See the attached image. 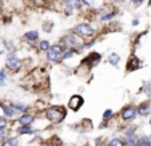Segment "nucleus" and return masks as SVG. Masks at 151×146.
<instances>
[{"label":"nucleus","instance_id":"nucleus-37","mask_svg":"<svg viewBox=\"0 0 151 146\" xmlns=\"http://www.w3.org/2000/svg\"><path fill=\"white\" fill-rule=\"evenodd\" d=\"M6 86V82H1V80H0V87H4Z\"/></svg>","mask_w":151,"mask_h":146},{"label":"nucleus","instance_id":"nucleus-8","mask_svg":"<svg viewBox=\"0 0 151 146\" xmlns=\"http://www.w3.org/2000/svg\"><path fill=\"white\" fill-rule=\"evenodd\" d=\"M83 105H84V98H83L80 94H74L68 99V103H67L68 109L72 110V111H75V113L79 111V110L83 107Z\"/></svg>","mask_w":151,"mask_h":146},{"label":"nucleus","instance_id":"nucleus-16","mask_svg":"<svg viewBox=\"0 0 151 146\" xmlns=\"http://www.w3.org/2000/svg\"><path fill=\"white\" fill-rule=\"evenodd\" d=\"M118 14H119V11H118V8H112V9H109L107 12H104L103 15H100L99 16V20L102 22V23H109V22H111V20H114L115 17L118 16Z\"/></svg>","mask_w":151,"mask_h":146},{"label":"nucleus","instance_id":"nucleus-20","mask_svg":"<svg viewBox=\"0 0 151 146\" xmlns=\"http://www.w3.org/2000/svg\"><path fill=\"white\" fill-rule=\"evenodd\" d=\"M51 46L52 44L50 43V40H47V39H43V40L37 42V50H39L40 52H47Z\"/></svg>","mask_w":151,"mask_h":146},{"label":"nucleus","instance_id":"nucleus-28","mask_svg":"<svg viewBox=\"0 0 151 146\" xmlns=\"http://www.w3.org/2000/svg\"><path fill=\"white\" fill-rule=\"evenodd\" d=\"M0 129H8V118H6L4 115L0 117Z\"/></svg>","mask_w":151,"mask_h":146},{"label":"nucleus","instance_id":"nucleus-5","mask_svg":"<svg viewBox=\"0 0 151 146\" xmlns=\"http://www.w3.org/2000/svg\"><path fill=\"white\" fill-rule=\"evenodd\" d=\"M23 67V60L16 55V52H8L6 55V69L11 72H19Z\"/></svg>","mask_w":151,"mask_h":146},{"label":"nucleus","instance_id":"nucleus-24","mask_svg":"<svg viewBox=\"0 0 151 146\" xmlns=\"http://www.w3.org/2000/svg\"><path fill=\"white\" fill-rule=\"evenodd\" d=\"M107 146H126L124 141L123 138H119V137H115V138H111L107 143Z\"/></svg>","mask_w":151,"mask_h":146},{"label":"nucleus","instance_id":"nucleus-35","mask_svg":"<svg viewBox=\"0 0 151 146\" xmlns=\"http://www.w3.org/2000/svg\"><path fill=\"white\" fill-rule=\"evenodd\" d=\"M82 3H83V6H86V7H90V6H91V3H90L88 0H82Z\"/></svg>","mask_w":151,"mask_h":146},{"label":"nucleus","instance_id":"nucleus-11","mask_svg":"<svg viewBox=\"0 0 151 146\" xmlns=\"http://www.w3.org/2000/svg\"><path fill=\"white\" fill-rule=\"evenodd\" d=\"M142 66H143V64H142V60H140L138 56L132 55V56L127 60V64H126V70H127L128 72H132V71H137V70H139Z\"/></svg>","mask_w":151,"mask_h":146},{"label":"nucleus","instance_id":"nucleus-3","mask_svg":"<svg viewBox=\"0 0 151 146\" xmlns=\"http://www.w3.org/2000/svg\"><path fill=\"white\" fill-rule=\"evenodd\" d=\"M74 34H76L79 38H82L83 40L86 39H92V38L96 36L98 31L92 24L87 23V22H82V23H78L74 28L71 30Z\"/></svg>","mask_w":151,"mask_h":146},{"label":"nucleus","instance_id":"nucleus-26","mask_svg":"<svg viewBox=\"0 0 151 146\" xmlns=\"http://www.w3.org/2000/svg\"><path fill=\"white\" fill-rule=\"evenodd\" d=\"M140 91L145 93L146 95H148V97L151 98V80H146L145 85H143V87L140 89Z\"/></svg>","mask_w":151,"mask_h":146},{"label":"nucleus","instance_id":"nucleus-19","mask_svg":"<svg viewBox=\"0 0 151 146\" xmlns=\"http://www.w3.org/2000/svg\"><path fill=\"white\" fill-rule=\"evenodd\" d=\"M123 141H124L126 146H137L138 141H139V135H138V133L128 134V135H123Z\"/></svg>","mask_w":151,"mask_h":146},{"label":"nucleus","instance_id":"nucleus-31","mask_svg":"<svg viewBox=\"0 0 151 146\" xmlns=\"http://www.w3.org/2000/svg\"><path fill=\"white\" fill-rule=\"evenodd\" d=\"M128 1H131L135 7H139V6H142V4L145 3V0H128Z\"/></svg>","mask_w":151,"mask_h":146},{"label":"nucleus","instance_id":"nucleus-40","mask_svg":"<svg viewBox=\"0 0 151 146\" xmlns=\"http://www.w3.org/2000/svg\"><path fill=\"white\" fill-rule=\"evenodd\" d=\"M91 1H98V0H91Z\"/></svg>","mask_w":151,"mask_h":146},{"label":"nucleus","instance_id":"nucleus-7","mask_svg":"<svg viewBox=\"0 0 151 146\" xmlns=\"http://www.w3.org/2000/svg\"><path fill=\"white\" fill-rule=\"evenodd\" d=\"M100 60H102V54L100 52L91 51L86 55V58L82 60V64L86 67H88V69H94L95 66H98L100 63Z\"/></svg>","mask_w":151,"mask_h":146},{"label":"nucleus","instance_id":"nucleus-38","mask_svg":"<svg viewBox=\"0 0 151 146\" xmlns=\"http://www.w3.org/2000/svg\"><path fill=\"white\" fill-rule=\"evenodd\" d=\"M48 146H62V145H55V143H50Z\"/></svg>","mask_w":151,"mask_h":146},{"label":"nucleus","instance_id":"nucleus-9","mask_svg":"<svg viewBox=\"0 0 151 146\" xmlns=\"http://www.w3.org/2000/svg\"><path fill=\"white\" fill-rule=\"evenodd\" d=\"M137 111H138V117H150L151 114V100H143L139 105H137Z\"/></svg>","mask_w":151,"mask_h":146},{"label":"nucleus","instance_id":"nucleus-13","mask_svg":"<svg viewBox=\"0 0 151 146\" xmlns=\"http://www.w3.org/2000/svg\"><path fill=\"white\" fill-rule=\"evenodd\" d=\"M60 3L66 7V8L71 9V11H74V12L80 11V9L84 7L82 3V0H60Z\"/></svg>","mask_w":151,"mask_h":146},{"label":"nucleus","instance_id":"nucleus-36","mask_svg":"<svg viewBox=\"0 0 151 146\" xmlns=\"http://www.w3.org/2000/svg\"><path fill=\"white\" fill-rule=\"evenodd\" d=\"M3 12V0H0V14Z\"/></svg>","mask_w":151,"mask_h":146},{"label":"nucleus","instance_id":"nucleus-33","mask_svg":"<svg viewBox=\"0 0 151 146\" xmlns=\"http://www.w3.org/2000/svg\"><path fill=\"white\" fill-rule=\"evenodd\" d=\"M139 23H140V20L138 19V17H134V19H132V22H131V24L134 27H137V26H139Z\"/></svg>","mask_w":151,"mask_h":146},{"label":"nucleus","instance_id":"nucleus-18","mask_svg":"<svg viewBox=\"0 0 151 146\" xmlns=\"http://www.w3.org/2000/svg\"><path fill=\"white\" fill-rule=\"evenodd\" d=\"M0 109L3 111V115L6 118H8V119H12V118H15V115H16V113L14 111V109L9 106L8 103H0Z\"/></svg>","mask_w":151,"mask_h":146},{"label":"nucleus","instance_id":"nucleus-1","mask_svg":"<svg viewBox=\"0 0 151 146\" xmlns=\"http://www.w3.org/2000/svg\"><path fill=\"white\" fill-rule=\"evenodd\" d=\"M67 117V109L62 105H54L48 106L44 110V118L48 121L51 125H59Z\"/></svg>","mask_w":151,"mask_h":146},{"label":"nucleus","instance_id":"nucleus-17","mask_svg":"<svg viewBox=\"0 0 151 146\" xmlns=\"http://www.w3.org/2000/svg\"><path fill=\"white\" fill-rule=\"evenodd\" d=\"M120 55L118 52H110L109 56H107V63L110 66L115 67V69H119V63H120Z\"/></svg>","mask_w":151,"mask_h":146},{"label":"nucleus","instance_id":"nucleus-15","mask_svg":"<svg viewBox=\"0 0 151 146\" xmlns=\"http://www.w3.org/2000/svg\"><path fill=\"white\" fill-rule=\"evenodd\" d=\"M23 39L27 40L28 43H32V44L37 43V42H39V39H40V34H39V31H37V30H29V31L24 32Z\"/></svg>","mask_w":151,"mask_h":146},{"label":"nucleus","instance_id":"nucleus-12","mask_svg":"<svg viewBox=\"0 0 151 146\" xmlns=\"http://www.w3.org/2000/svg\"><path fill=\"white\" fill-rule=\"evenodd\" d=\"M8 105L14 109V111L19 115L23 114V113H28L29 110H31V106H28V105L24 102H17V100L15 102V100H12V102H9Z\"/></svg>","mask_w":151,"mask_h":146},{"label":"nucleus","instance_id":"nucleus-29","mask_svg":"<svg viewBox=\"0 0 151 146\" xmlns=\"http://www.w3.org/2000/svg\"><path fill=\"white\" fill-rule=\"evenodd\" d=\"M47 0H29V3L34 7H44Z\"/></svg>","mask_w":151,"mask_h":146},{"label":"nucleus","instance_id":"nucleus-23","mask_svg":"<svg viewBox=\"0 0 151 146\" xmlns=\"http://www.w3.org/2000/svg\"><path fill=\"white\" fill-rule=\"evenodd\" d=\"M137 146H151V137L150 135H140Z\"/></svg>","mask_w":151,"mask_h":146},{"label":"nucleus","instance_id":"nucleus-27","mask_svg":"<svg viewBox=\"0 0 151 146\" xmlns=\"http://www.w3.org/2000/svg\"><path fill=\"white\" fill-rule=\"evenodd\" d=\"M3 44H4V50L7 52H16V47H15V44L12 42L6 40V42H3Z\"/></svg>","mask_w":151,"mask_h":146},{"label":"nucleus","instance_id":"nucleus-22","mask_svg":"<svg viewBox=\"0 0 151 146\" xmlns=\"http://www.w3.org/2000/svg\"><path fill=\"white\" fill-rule=\"evenodd\" d=\"M76 55L74 48H68V47H64V52H63V60H70Z\"/></svg>","mask_w":151,"mask_h":146},{"label":"nucleus","instance_id":"nucleus-39","mask_svg":"<svg viewBox=\"0 0 151 146\" xmlns=\"http://www.w3.org/2000/svg\"><path fill=\"white\" fill-rule=\"evenodd\" d=\"M148 125L151 126V115H150V119H148Z\"/></svg>","mask_w":151,"mask_h":146},{"label":"nucleus","instance_id":"nucleus-6","mask_svg":"<svg viewBox=\"0 0 151 146\" xmlns=\"http://www.w3.org/2000/svg\"><path fill=\"white\" fill-rule=\"evenodd\" d=\"M119 117L123 122L132 123L138 118L137 106H134V105H126V106H123L119 111Z\"/></svg>","mask_w":151,"mask_h":146},{"label":"nucleus","instance_id":"nucleus-32","mask_svg":"<svg viewBox=\"0 0 151 146\" xmlns=\"http://www.w3.org/2000/svg\"><path fill=\"white\" fill-rule=\"evenodd\" d=\"M94 143H95V146H102V145H103V137H98V138H95Z\"/></svg>","mask_w":151,"mask_h":146},{"label":"nucleus","instance_id":"nucleus-2","mask_svg":"<svg viewBox=\"0 0 151 146\" xmlns=\"http://www.w3.org/2000/svg\"><path fill=\"white\" fill-rule=\"evenodd\" d=\"M59 43H62L64 47H68V48H74L75 52L78 54H82L84 52L86 46H84V40L82 38H79L76 34H74L72 31L64 34L62 38H60Z\"/></svg>","mask_w":151,"mask_h":146},{"label":"nucleus","instance_id":"nucleus-30","mask_svg":"<svg viewBox=\"0 0 151 146\" xmlns=\"http://www.w3.org/2000/svg\"><path fill=\"white\" fill-rule=\"evenodd\" d=\"M7 71H8V70H7L6 67H4V69H0V80H1V82H6L7 78H8Z\"/></svg>","mask_w":151,"mask_h":146},{"label":"nucleus","instance_id":"nucleus-34","mask_svg":"<svg viewBox=\"0 0 151 146\" xmlns=\"http://www.w3.org/2000/svg\"><path fill=\"white\" fill-rule=\"evenodd\" d=\"M7 135V129H0V139Z\"/></svg>","mask_w":151,"mask_h":146},{"label":"nucleus","instance_id":"nucleus-14","mask_svg":"<svg viewBox=\"0 0 151 146\" xmlns=\"http://www.w3.org/2000/svg\"><path fill=\"white\" fill-rule=\"evenodd\" d=\"M16 133L17 135H37L40 134V130L35 129L32 126H22L20 125L19 127H16Z\"/></svg>","mask_w":151,"mask_h":146},{"label":"nucleus","instance_id":"nucleus-25","mask_svg":"<svg viewBox=\"0 0 151 146\" xmlns=\"http://www.w3.org/2000/svg\"><path fill=\"white\" fill-rule=\"evenodd\" d=\"M112 117H114V111H112L111 109H107L103 111V115H102V121L103 122H110V121L112 119Z\"/></svg>","mask_w":151,"mask_h":146},{"label":"nucleus","instance_id":"nucleus-21","mask_svg":"<svg viewBox=\"0 0 151 146\" xmlns=\"http://www.w3.org/2000/svg\"><path fill=\"white\" fill-rule=\"evenodd\" d=\"M1 146H19V138L17 137H7V138H4Z\"/></svg>","mask_w":151,"mask_h":146},{"label":"nucleus","instance_id":"nucleus-4","mask_svg":"<svg viewBox=\"0 0 151 146\" xmlns=\"http://www.w3.org/2000/svg\"><path fill=\"white\" fill-rule=\"evenodd\" d=\"M63 52H64V46L62 43H55L50 47V50L46 52V58L50 63L52 64H60L63 63Z\"/></svg>","mask_w":151,"mask_h":146},{"label":"nucleus","instance_id":"nucleus-10","mask_svg":"<svg viewBox=\"0 0 151 146\" xmlns=\"http://www.w3.org/2000/svg\"><path fill=\"white\" fill-rule=\"evenodd\" d=\"M16 122L22 126H32V123L35 122V115L31 113H23L16 118Z\"/></svg>","mask_w":151,"mask_h":146}]
</instances>
